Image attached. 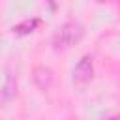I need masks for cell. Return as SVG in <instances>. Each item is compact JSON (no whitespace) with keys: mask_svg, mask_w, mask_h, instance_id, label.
Instances as JSON below:
<instances>
[{"mask_svg":"<svg viewBox=\"0 0 120 120\" xmlns=\"http://www.w3.org/2000/svg\"><path fill=\"white\" fill-rule=\"evenodd\" d=\"M82 38V26L79 22H66L62 24L54 36H52V43L56 49H69L73 47L79 39Z\"/></svg>","mask_w":120,"mask_h":120,"instance_id":"cell-1","label":"cell"},{"mask_svg":"<svg viewBox=\"0 0 120 120\" xmlns=\"http://www.w3.org/2000/svg\"><path fill=\"white\" fill-rule=\"evenodd\" d=\"M92 75H94V64H92V58H90V56H82V58L77 62L75 69H73V81H75L79 86H84V84L90 82Z\"/></svg>","mask_w":120,"mask_h":120,"instance_id":"cell-2","label":"cell"},{"mask_svg":"<svg viewBox=\"0 0 120 120\" xmlns=\"http://www.w3.org/2000/svg\"><path fill=\"white\" fill-rule=\"evenodd\" d=\"M32 79H34V84L41 92H47L52 86L54 75H52V69L51 68H47V66H36L34 71H32Z\"/></svg>","mask_w":120,"mask_h":120,"instance_id":"cell-3","label":"cell"},{"mask_svg":"<svg viewBox=\"0 0 120 120\" xmlns=\"http://www.w3.org/2000/svg\"><path fill=\"white\" fill-rule=\"evenodd\" d=\"M17 94V77L13 71H8L6 79H4V84H2V90H0V101L2 103H9Z\"/></svg>","mask_w":120,"mask_h":120,"instance_id":"cell-4","label":"cell"},{"mask_svg":"<svg viewBox=\"0 0 120 120\" xmlns=\"http://www.w3.org/2000/svg\"><path fill=\"white\" fill-rule=\"evenodd\" d=\"M38 24V21L34 19V21H24L22 24H19V26H15L13 30L17 32V34H28V32H32L34 30V26Z\"/></svg>","mask_w":120,"mask_h":120,"instance_id":"cell-5","label":"cell"},{"mask_svg":"<svg viewBox=\"0 0 120 120\" xmlns=\"http://www.w3.org/2000/svg\"><path fill=\"white\" fill-rule=\"evenodd\" d=\"M118 6H120V0H118Z\"/></svg>","mask_w":120,"mask_h":120,"instance_id":"cell-6","label":"cell"},{"mask_svg":"<svg viewBox=\"0 0 120 120\" xmlns=\"http://www.w3.org/2000/svg\"><path fill=\"white\" fill-rule=\"evenodd\" d=\"M49 2H52V0H49Z\"/></svg>","mask_w":120,"mask_h":120,"instance_id":"cell-7","label":"cell"}]
</instances>
